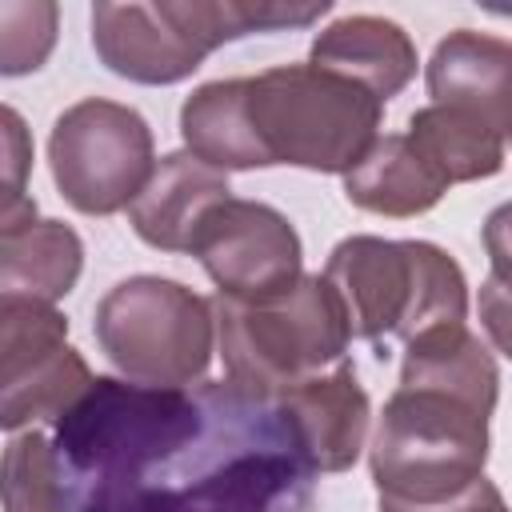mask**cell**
I'll return each mask as SVG.
<instances>
[{"mask_svg": "<svg viewBox=\"0 0 512 512\" xmlns=\"http://www.w3.org/2000/svg\"><path fill=\"white\" fill-rule=\"evenodd\" d=\"M36 224V200L24 192V188H12V184H0V240Z\"/></svg>", "mask_w": 512, "mask_h": 512, "instance_id": "cell-23", "label": "cell"}, {"mask_svg": "<svg viewBox=\"0 0 512 512\" xmlns=\"http://www.w3.org/2000/svg\"><path fill=\"white\" fill-rule=\"evenodd\" d=\"M404 136L420 152V160L444 180V188L484 180V176H496L504 168V140L508 136H500L480 116L448 108V104H428V108L412 112Z\"/></svg>", "mask_w": 512, "mask_h": 512, "instance_id": "cell-17", "label": "cell"}, {"mask_svg": "<svg viewBox=\"0 0 512 512\" xmlns=\"http://www.w3.org/2000/svg\"><path fill=\"white\" fill-rule=\"evenodd\" d=\"M32 176V132L24 116L0 104V184L24 188Z\"/></svg>", "mask_w": 512, "mask_h": 512, "instance_id": "cell-21", "label": "cell"}, {"mask_svg": "<svg viewBox=\"0 0 512 512\" xmlns=\"http://www.w3.org/2000/svg\"><path fill=\"white\" fill-rule=\"evenodd\" d=\"M380 512H508L500 488L492 480H476L464 492L440 500V504H396V500H380Z\"/></svg>", "mask_w": 512, "mask_h": 512, "instance_id": "cell-22", "label": "cell"}, {"mask_svg": "<svg viewBox=\"0 0 512 512\" xmlns=\"http://www.w3.org/2000/svg\"><path fill=\"white\" fill-rule=\"evenodd\" d=\"M64 512H312L316 472L276 404L232 380L92 376L52 432Z\"/></svg>", "mask_w": 512, "mask_h": 512, "instance_id": "cell-1", "label": "cell"}, {"mask_svg": "<svg viewBox=\"0 0 512 512\" xmlns=\"http://www.w3.org/2000/svg\"><path fill=\"white\" fill-rule=\"evenodd\" d=\"M444 180L420 160L404 132L376 136L372 148L344 172V196L376 216H420L440 204Z\"/></svg>", "mask_w": 512, "mask_h": 512, "instance_id": "cell-16", "label": "cell"}, {"mask_svg": "<svg viewBox=\"0 0 512 512\" xmlns=\"http://www.w3.org/2000/svg\"><path fill=\"white\" fill-rule=\"evenodd\" d=\"M84 268V244L64 220H36L0 240V304H56Z\"/></svg>", "mask_w": 512, "mask_h": 512, "instance_id": "cell-15", "label": "cell"}, {"mask_svg": "<svg viewBox=\"0 0 512 512\" xmlns=\"http://www.w3.org/2000/svg\"><path fill=\"white\" fill-rule=\"evenodd\" d=\"M148 120L116 100H80L52 124L48 160L60 196L84 216L128 208L156 164Z\"/></svg>", "mask_w": 512, "mask_h": 512, "instance_id": "cell-8", "label": "cell"}, {"mask_svg": "<svg viewBox=\"0 0 512 512\" xmlns=\"http://www.w3.org/2000/svg\"><path fill=\"white\" fill-rule=\"evenodd\" d=\"M4 512H64L56 448L44 432H20L0 452Z\"/></svg>", "mask_w": 512, "mask_h": 512, "instance_id": "cell-19", "label": "cell"}, {"mask_svg": "<svg viewBox=\"0 0 512 512\" xmlns=\"http://www.w3.org/2000/svg\"><path fill=\"white\" fill-rule=\"evenodd\" d=\"M328 12L320 4H280V0H160V4H96L92 8V48L108 72L136 84H176L188 80L220 44L308 28Z\"/></svg>", "mask_w": 512, "mask_h": 512, "instance_id": "cell-2", "label": "cell"}, {"mask_svg": "<svg viewBox=\"0 0 512 512\" xmlns=\"http://www.w3.org/2000/svg\"><path fill=\"white\" fill-rule=\"evenodd\" d=\"M180 136L196 160L220 172L260 168L244 120V76L200 84L180 108Z\"/></svg>", "mask_w": 512, "mask_h": 512, "instance_id": "cell-18", "label": "cell"}, {"mask_svg": "<svg viewBox=\"0 0 512 512\" xmlns=\"http://www.w3.org/2000/svg\"><path fill=\"white\" fill-rule=\"evenodd\" d=\"M492 404L464 392L408 380L400 384L372 436V480L380 500L440 504L484 476Z\"/></svg>", "mask_w": 512, "mask_h": 512, "instance_id": "cell-4", "label": "cell"}, {"mask_svg": "<svg viewBox=\"0 0 512 512\" xmlns=\"http://www.w3.org/2000/svg\"><path fill=\"white\" fill-rule=\"evenodd\" d=\"M312 68H324L332 76H344L372 92L380 104L408 88L416 76V44L408 32L384 16H340L312 40Z\"/></svg>", "mask_w": 512, "mask_h": 512, "instance_id": "cell-14", "label": "cell"}, {"mask_svg": "<svg viewBox=\"0 0 512 512\" xmlns=\"http://www.w3.org/2000/svg\"><path fill=\"white\" fill-rule=\"evenodd\" d=\"M216 344L232 384L280 396L348 360V316L324 276H300L284 296L240 304L212 296Z\"/></svg>", "mask_w": 512, "mask_h": 512, "instance_id": "cell-6", "label": "cell"}, {"mask_svg": "<svg viewBox=\"0 0 512 512\" xmlns=\"http://www.w3.org/2000/svg\"><path fill=\"white\" fill-rule=\"evenodd\" d=\"M324 280L332 284L348 332L388 356L392 340H412L440 324H460L468 284L460 264L428 240L348 236L328 252Z\"/></svg>", "mask_w": 512, "mask_h": 512, "instance_id": "cell-3", "label": "cell"}, {"mask_svg": "<svg viewBox=\"0 0 512 512\" xmlns=\"http://www.w3.org/2000/svg\"><path fill=\"white\" fill-rule=\"evenodd\" d=\"M188 252L200 260V268L212 276L216 296L260 304L272 296H284L304 272L300 236L288 224L284 212L260 200L224 196L212 204L196 232Z\"/></svg>", "mask_w": 512, "mask_h": 512, "instance_id": "cell-9", "label": "cell"}, {"mask_svg": "<svg viewBox=\"0 0 512 512\" xmlns=\"http://www.w3.org/2000/svg\"><path fill=\"white\" fill-rule=\"evenodd\" d=\"M100 352L132 384L188 388L208 372L212 304L164 276H128L104 292L92 316Z\"/></svg>", "mask_w": 512, "mask_h": 512, "instance_id": "cell-7", "label": "cell"}, {"mask_svg": "<svg viewBox=\"0 0 512 512\" xmlns=\"http://www.w3.org/2000/svg\"><path fill=\"white\" fill-rule=\"evenodd\" d=\"M60 8L52 0H0V76L44 68L56 48Z\"/></svg>", "mask_w": 512, "mask_h": 512, "instance_id": "cell-20", "label": "cell"}, {"mask_svg": "<svg viewBox=\"0 0 512 512\" xmlns=\"http://www.w3.org/2000/svg\"><path fill=\"white\" fill-rule=\"evenodd\" d=\"M432 104L480 116L500 136L512 128V48L500 36L472 28L448 32L428 60Z\"/></svg>", "mask_w": 512, "mask_h": 512, "instance_id": "cell-12", "label": "cell"}, {"mask_svg": "<svg viewBox=\"0 0 512 512\" xmlns=\"http://www.w3.org/2000/svg\"><path fill=\"white\" fill-rule=\"evenodd\" d=\"M92 384L68 320L48 304H0V428L60 420Z\"/></svg>", "mask_w": 512, "mask_h": 512, "instance_id": "cell-10", "label": "cell"}, {"mask_svg": "<svg viewBox=\"0 0 512 512\" xmlns=\"http://www.w3.org/2000/svg\"><path fill=\"white\" fill-rule=\"evenodd\" d=\"M224 196H232V188L220 168L196 160L192 152H168L152 164V176L128 204V220L144 244L160 252H188L200 216Z\"/></svg>", "mask_w": 512, "mask_h": 512, "instance_id": "cell-13", "label": "cell"}, {"mask_svg": "<svg viewBox=\"0 0 512 512\" xmlns=\"http://www.w3.org/2000/svg\"><path fill=\"white\" fill-rule=\"evenodd\" d=\"M380 112L384 104L372 92L312 64L244 76V120L260 168L348 172L372 148Z\"/></svg>", "mask_w": 512, "mask_h": 512, "instance_id": "cell-5", "label": "cell"}, {"mask_svg": "<svg viewBox=\"0 0 512 512\" xmlns=\"http://www.w3.org/2000/svg\"><path fill=\"white\" fill-rule=\"evenodd\" d=\"M312 472H344L360 460L368 436V392L356 380L352 360L292 384L276 396Z\"/></svg>", "mask_w": 512, "mask_h": 512, "instance_id": "cell-11", "label": "cell"}]
</instances>
